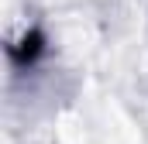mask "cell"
<instances>
[{"label": "cell", "mask_w": 148, "mask_h": 144, "mask_svg": "<svg viewBox=\"0 0 148 144\" xmlns=\"http://www.w3.org/2000/svg\"><path fill=\"white\" fill-rule=\"evenodd\" d=\"M41 48H45L41 31H28V35H21V41H17V45H10V55H14V62L31 65L38 55H41Z\"/></svg>", "instance_id": "obj_1"}]
</instances>
